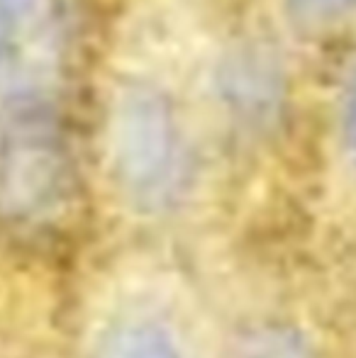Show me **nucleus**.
I'll return each instance as SVG.
<instances>
[{"mask_svg": "<svg viewBox=\"0 0 356 358\" xmlns=\"http://www.w3.org/2000/svg\"><path fill=\"white\" fill-rule=\"evenodd\" d=\"M120 169L124 183L144 203H164L180 178L176 134L162 108L139 103L127 113L120 137Z\"/></svg>", "mask_w": 356, "mask_h": 358, "instance_id": "nucleus-3", "label": "nucleus"}, {"mask_svg": "<svg viewBox=\"0 0 356 358\" xmlns=\"http://www.w3.org/2000/svg\"><path fill=\"white\" fill-rule=\"evenodd\" d=\"M344 132H347V142L356 156V73L352 85H349L347 105H344Z\"/></svg>", "mask_w": 356, "mask_h": 358, "instance_id": "nucleus-7", "label": "nucleus"}, {"mask_svg": "<svg viewBox=\"0 0 356 358\" xmlns=\"http://www.w3.org/2000/svg\"><path fill=\"white\" fill-rule=\"evenodd\" d=\"M76 205V156L59 110L0 124V222L44 239L71 222Z\"/></svg>", "mask_w": 356, "mask_h": 358, "instance_id": "nucleus-1", "label": "nucleus"}, {"mask_svg": "<svg viewBox=\"0 0 356 358\" xmlns=\"http://www.w3.org/2000/svg\"><path fill=\"white\" fill-rule=\"evenodd\" d=\"M229 358H315V354L285 327H257L237 341Z\"/></svg>", "mask_w": 356, "mask_h": 358, "instance_id": "nucleus-5", "label": "nucleus"}, {"mask_svg": "<svg viewBox=\"0 0 356 358\" xmlns=\"http://www.w3.org/2000/svg\"><path fill=\"white\" fill-rule=\"evenodd\" d=\"M290 5L305 22H327L356 8V0H290Z\"/></svg>", "mask_w": 356, "mask_h": 358, "instance_id": "nucleus-6", "label": "nucleus"}, {"mask_svg": "<svg viewBox=\"0 0 356 358\" xmlns=\"http://www.w3.org/2000/svg\"><path fill=\"white\" fill-rule=\"evenodd\" d=\"M93 358H185L178 339L154 320H124L98 339Z\"/></svg>", "mask_w": 356, "mask_h": 358, "instance_id": "nucleus-4", "label": "nucleus"}, {"mask_svg": "<svg viewBox=\"0 0 356 358\" xmlns=\"http://www.w3.org/2000/svg\"><path fill=\"white\" fill-rule=\"evenodd\" d=\"M66 64V0H0V124L59 110Z\"/></svg>", "mask_w": 356, "mask_h": 358, "instance_id": "nucleus-2", "label": "nucleus"}]
</instances>
